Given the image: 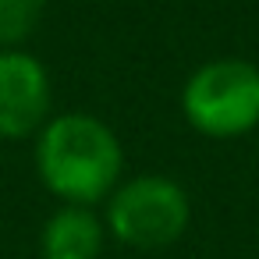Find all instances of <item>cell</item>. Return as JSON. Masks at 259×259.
Instances as JSON below:
<instances>
[{
  "mask_svg": "<svg viewBox=\"0 0 259 259\" xmlns=\"http://www.w3.org/2000/svg\"><path fill=\"white\" fill-rule=\"evenodd\" d=\"M39 185L61 206H103L124 181V146L117 132L85 110H57L32 139Z\"/></svg>",
  "mask_w": 259,
  "mask_h": 259,
  "instance_id": "obj_1",
  "label": "cell"
},
{
  "mask_svg": "<svg viewBox=\"0 0 259 259\" xmlns=\"http://www.w3.org/2000/svg\"><path fill=\"white\" fill-rule=\"evenodd\" d=\"M185 124L213 142H234L259 132V64L245 57H213L181 85Z\"/></svg>",
  "mask_w": 259,
  "mask_h": 259,
  "instance_id": "obj_2",
  "label": "cell"
},
{
  "mask_svg": "<svg viewBox=\"0 0 259 259\" xmlns=\"http://www.w3.org/2000/svg\"><path fill=\"white\" fill-rule=\"evenodd\" d=\"M107 234L135 252H160L185 238L192 224L188 188L170 174H132L124 178L100 209Z\"/></svg>",
  "mask_w": 259,
  "mask_h": 259,
  "instance_id": "obj_3",
  "label": "cell"
},
{
  "mask_svg": "<svg viewBox=\"0 0 259 259\" xmlns=\"http://www.w3.org/2000/svg\"><path fill=\"white\" fill-rule=\"evenodd\" d=\"M54 114V78L47 64L25 47L0 50V139L29 142Z\"/></svg>",
  "mask_w": 259,
  "mask_h": 259,
  "instance_id": "obj_4",
  "label": "cell"
},
{
  "mask_svg": "<svg viewBox=\"0 0 259 259\" xmlns=\"http://www.w3.org/2000/svg\"><path fill=\"white\" fill-rule=\"evenodd\" d=\"M107 224L93 206H57L39 231V259H100Z\"/></svg>",
  "mask_w": 259,
  "mask_h": 259,
  "instance_id": "obj_5",
  "label": "cell"
},
{
  "mask_svg": "<svg viewBox=\"0 0 259 259\" xmlns=\"http://www.w3.org/2000/svg\"><path fill=\"white\" fill-rule=\"evenodd\" d=\"M47 0H0V50H22L43 25Z\"/></svg>",
  "mask_w": 259,
  "mask_h": 259,
  "instance_id": "obj_6",
  "label": "cell"
},
{
  "mask_svg": "<svg viewBox=\"0 0 259 259\" xmlns=\"http://www.w3.org/2000/svg\"><path fill=\"white\" fill-rule=\"evenodd\" d=\"M255 135H259V132H255Z\"/></svg>",
  "mask_w": 259,
  "mask_h": 259,
  "instance_id": "obj_7",
  "label": "cell"
}]
</instances>
